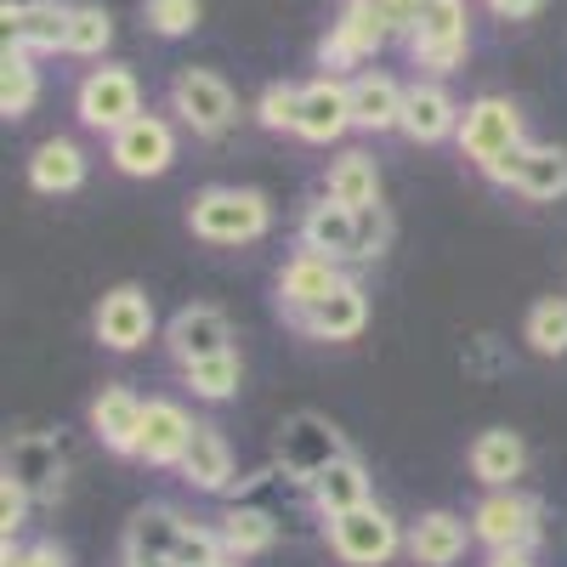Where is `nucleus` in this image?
I'll return each mask as SVG.
<instances>
[{"label": "nucleus", "mask_w": 567, "mask_h": 567, "mask_svg": "<svg viewBox=\"0 0 567 567\" xmlns=\"http://www.w3.org/2000/svg\"><path fill=\"white\" fill-rule=\"evenodd\" d=\"M523 341H528L539 358H567V296H545V301L528 307Z\"/></svg>", "instance_id": "nucleus-34"}, {"label": "nucleus", "mask_w": 567, "mask_h": 567, "mask_svg": "<svg viewBox=\"0 0 567 567\" xmlns=\"http://www.w3.org/2000/svg\"><path fill=\"white\" fill-rule=\"evenodd\" d=\"M0 29L18 52H63L69 40V0H7Z\"/></svg>", "instance_id": "nucleus-14"}, {"label": "nucleus", "mask_w": 567, "mask_h": 567, "mask_svg": "<svg viewBox=\"0 0 567 567\" xmlns=\"http://www.w3.org/2000/svg\"><path fill=\"white\" fill-rule=\"evenodd\" d=\"M182 381L199 403H227L245 386V363H239V352H216V358H199V363H182Z\"/></svg>", "instance_id": "nucleus-32"}, {"label": "nucleus", "mask_w": 567, "mask_h": 567, "mask_svg": "<svg viewBox=\"0 0 567 567\" xmlns=\"http://www.w3.org/2000/svg\"><path fill=\"white\" fill-rule=\"evenodd\" d=\"M296 120H301V85L272 80L261 97H256V125H261V131H290V136H296Z\"/></svg>", "instance_id": "nucleus-36"}, {"label": "nucleus", "mask_w": 567, "mask_h": 567, "mask_svg": "<svg viewBox=\"0 0 567 567\" xmlns=\"http://www.w3.org/2000/svg\"><path fill=\"white\" fill-rule=\"evenodd\" d=\"M109 159L120 176H136V182H148V176H165L176 165V131L165 114H136L125 131L109 136Z\"/></svg>", "instance_id": "nucleus-10"}, {"label": "nucleus", "mask_w": 567, "mask_h": 567, "mask_svg": "<svg viewBox=\"0 0 567 567\" xmlns=\"http://www.w3.org/2000/svg\"><path fill=\"white\" fill-rule=\"evenodd\" d=\"M460 154L471 159V165H494L499 154H511V148H523V109H516L511 97H477V103H465V114H460Z\"/></svg>", "instance_id": "nucleus-8"}, {"label": "nucleus", "mask_w": 567, "mask_h": 567, "mask_svg": "<svg viewBox=\"0 0 567 567\" xmlns=\"http://www.w3.org/2000/svg\"><path fill=\"white\" fill-rule=\"evenodd\" d=\"M471 539H477V534H471V523H465V516H454V511H420L414 523H409V556H414V567H454Z\"/></svg>", "instance_id": "nucleus-20"}, {"label": "nucleus", "mask_w": 567, "mask_h": 567, "mask_svg": "<svg viewBox=\"0 0 567 567\" xmlns=\"http://www.w3.org/2000/svg\"><path fill=\"white\" fill-rule=\"evenodd\" d=\"M29 488L23 483H12V477H0V534H7V545L23 534V523H29Z\"/></svg>", "instance_id": "nucleus-41"}, {"label": "nucleus", "mask_w": 567, "mask_h": 567, "mask_svg": "<svg viewBox=\"0 0 567 567\" xmlns=\"http://www.w3.org/2000/svg\"><path fill=\"white\" fill-rule=\"evenodd\" d=\"M216 534H221L227 556L250 561V556H267V550L278 545V516L261 511V505H233V511H221Z\"/></svg>", "instance_id": "nucleus-30"}, {"label": "nucleus", "mask_w": 567, "mask_h": 567, "mask_svg": "<svg viewBox=\"0 0 567 567\" xmlns=\"http://www.w3.org/2000/svg\"><path fill=\"white\" fill-rule=\"evenodd\" d=\"M142 18H148L154 34L182 40V34H194V29H199L205 7H199V0H142Z\"/></svg>", "instance_id": "nucleus-37"}, {"label": "nucleus", "mask_w": 567, "mask_h": 567, "mask_svg": "<svg viewBox=\"0 0 567 567\" xmlns=\"http://www.w3.org/2000/svg\"><path fill=\"white\" fill-rule=\"evenodd\" d=\"M539 7H545V0H488V12H494V18H511V23L534 18Z\"/></svg>", "instance_id": "nucleus-43"}, {"label": "nucleus", "mask_w": 567, "mask_h": 567, "mask_svg": "<svg viewBox=\"0 0 567 567\" xmlns=\"http://www.w3.org/2000/svg\"><path fill=\"white\" fill-rule=\"evenodd\" d=\"M182 483L194 488V494H227L233 488V443L221 437V425L199 420L194 425V443H187L182 454Z\"/></svg>", "instance_id": "nucleus-22"}, {"label": "nucleus", "mask_w": 567, "mask_h": 567, "mask_svg": "<svg viewBox=\"0 0 567 567\" xmlns=\"http://www.w3.org/2000/svg\"><path fill=\"white\" fill-rule=\"evenodd\" d=\"M221 567H245V561H239V556H227V561H221Z\"/></svg>", "instance_id": "nucleus-46"}, {"label": "nucleus", "mask_w": 567, "mask_h": 567, "mask_svg": "<svg viewBox=\"0 0 567 567\" xmlns=\"http://www.w3.org/2000/svg\"><path fill=\"white\" fill-rule=\"evenodd\" d=\"M187 227H194V239H205V245L239 250V245L267 239L272 205L256 187H205V194H194V205H187Z\"/></svg>", "instance_id": "nucleus-1"}, {"label": "nucleus", "mask_w": 567, "mask_h": 567, "mask_svg": "<svg viewBox=\"0 0 567 567\" xmlns=\"http://www.w3.org/2000/svg\"><path fill=\"white\" fill-rule=\"evenodd\" d=\"M171 114L194 136L216 142V136L233 131V120H239V97H233V85L216 69H182L171 80Z\"/></svg>", "instance_id": "nucleus-5"}, {"label": "nucleus", "mask_w": 567, "mask_h": 567, "mask_svg": "<svg viewBox=\"0 0 567 567\" xmlns=\"http://www.w3.org/2000/svg\"><path fill=\"white\" fill-rule=\"evenodd\" d=\"M471 477H477L483 488H516L528 471V443L511 432V425H488V432L471 443Z\"/></svg>", "instance_id": "nucleus-25"}, {"label": "nucleus", "mask_w": 567, "mask_h": 567, "mask_svg": "<svg viewBox=\"0 0 567 567\" xmlns=\"http://www.w3.org/2000/svg\"><path fill=\"white\" fill-rule=\"evenodd\" d=\"M85 182V154L74 136H45L29 154V187L34 194H74Z\"/></svg>", "instance_id": "nucleus-28"}, {"label": "nucleus", "mask_w": 567, "mask_h": 567, "mask_svg": "<svg viewBox=\"0 0 567 567\" xmlns=\"http://www.w3.org/2000/svg\"><path fill=\"white\" fill-rule=\"evenodd\" d=\"M194 414H187L176 398H148V414H142V443H136V460L154 465V471H171L182 465L187 443H194Z\"/></svg>", "instance_id": "nucleus-15"}, {"label": "nucleus", "mask_w": 567, "mask_h": 567, "mask_svg": "<svg viewBox=\"0 0 567 567\" xmlns=\"http://www.w3.org/2000/svg\"><path fill=\"white\" fill-rule=\"evenodd\" d=\"M301 250L312 256H329V261H358V210L336 205V199H318L301 210V227H296Z\"/></svg>", "instance_id": "nucleus-18"}, {"label": "nucleus", "mask_w": 567, "mask_h": 567, "mask_svg": "<svg viewBox=\"0 0 567 567\" xmlns=\"http://www.w3.org/2000/svg\"><path fill=\"white\" fill-rule=\"evenodd\" d=\"M403 97H409V85H398L392 74H358L352 80V125L358 131H398L403 125Z\"/></svg>", "instance_id": "nucleus-27"}, {"label": "nucleus", "mask_w": 567, "mask_h": 567, "mask_svg": "<svg viewBox=\"0 0 567 567\" xmlns=\"http://www.w3.org/2000/svg\"><path fill=\"white\" fill-rule=\"evenodd\" d=\"M460 103L449 97V85L443 80H414L409 85V97H403V136L409 142H425V148H432V142H443V136H460Z\"/></svg>", "instance_id": "nucleus-17"}, {"label": "nucleus", "mask_w": 567, "mask_h": 567, "mask_svg": "<svg viewBox=\"0 0 567 567\" xmlns=\"http://www.w3.org/2000/svg\"><path fill=\"white\" fill-rule=\"evenodd\" d=\"M7 477L23 483L34 505L58 499V494H63V477H69L63 443H58V437H45V432H23V437H12V449H7Z\"/></svg>", "instance_id": "nucleus-12"}, {"label": "nucleus", "mask_w": 567, "mask_h": 567, "mask_svg": "<svg viewBox=\"0 0 567 567\" xmlns=\"http://www.w3.org/2000/svg\"><path fill=\"white\" fill-rule=\"evenodd\" d=\"M347 437H341V425H329L323 414L301 409L278 425V465H284V477H296L301 488L318 477V471H329L336 460H347Z\"/></svg>", "instance_id": "nucleus-6"}, {"label": "nucleus", "mask_w": 567, "mask_h": 567, "mask_svg": "<svg viewBox=\"0 0 567 567\" xmlns=\"http://www.w3.org/2000/svg\"><path fill=\"white\" fill-rule=\"evenodd\" d=\"M142 114V85L125 63H103V69H91L80 85H74V120L85 131H97V136H114L125 131L131 120Z\"/></svg>", "instance_id": "nucleus-4"}, {"label": "nucleus", "mask_w": 567, "mask_h": 567, "mask_svg": "<svg viewBox=\"0 0 567 567\" xmlns=\"http://www.w3.org/2000/svg\"><path fill=\"white\" fill-rule=\"evenodd\" d=\"M471 52V18L465 0H425L414 29H409V58L425 74H454Z\"/></svg>", "instance_id": "nucleus-3"}, {"label": "nucleus", "mask_w": 567, "mask_h": 567, "mask_svg": "<svg viewBox=\"0 0 567 567\" xmlns=\"http://www.w3.org/2000/svg\"><path fill=\"white\" fill-rule=\"evenodd\" d=\"M516 194L534 205H556L567 199V148H545V142H528L523 176H516Z\"/></svg>", "instance_id": "nucleus-31"}, {"label": "nucleus", "mask_w": 567, "mask_h": 567, "mask_svg": "<svg viewBox=\"0 0 567 567\" xmlns=\"http://www.w3.org/2000/svg\"><path fill=\"white\" fill-rule=\"evenodd\" d=\"M352 125V80H336V74H318L312 85H301V120H296V136L301 142H341Z\"/></svg>", "instance_id": "nucleus-11"}, {"label": "nucleus", "mask_w": 567, "mask_h": 567, "mask_svg": "<svg viewBox=\"0 0 567 567\" xmlns=\"http://www.w3.org/2000/svg\"><path fill=\"white\" fill-rule=\"evenodd\" d=\"M352 7H363L374 23H381L392 40L403 34L409 40V29H414V18H420V7H425V0H352Z\"/></svg>", "instance_id": "nucleus-40"}, {"label": "nucleus", "mask_w": 567, "mask_h": 567, "mask_svg": "<svg viewBox=\"0 0 567 567\" xmlns=\"http://www.w3.org/2000/svg\"><path fill=\"white\" fill-rule=\"evenodd\" d=\"M392 45V34L374 23L363 7H352L347 0V12H341V23L323 34V45H318V63L336 74V69H352V63H363V58H374V52H386Z\"/></svg>", "instance_id": "nucleus-23"}, {"label": "nucleus", "mask_w": 567, "mask_h": 567, "mask_svg": "<svg viewBox=\"0 0 567 567\" xmlns=\"http://www.w3.org/2000/svg\"><path fill=\"white\" fill-rule=\"evenodd\" d=\"M165 352L182 363H199V358H216V352H233V323L221 307H182L171 323H165Z\"/></svg>", "instance_id": "nucleus-16"}, {"label": "nucleus", "mask_w": 567, "mask_h": 567, "mask_svg": "<svg viewBox=\"0 0 567 567\" xmlns=\"http://www.w3.org/2000/svg\"><path fill=\"white\" fill-rule=\"evenodd\" d=\"M114 45V18L109 7H69V40H63V52L69 58H103Z\"/></svg>", "instance_id": "nucleus-35"}, {"label": "nucleus", "mask_w": 567, "mask_h": 567, "mask_svg": "<svg viewBox=\"0 0 567 567\" xmlns=\"http://www.w3.org/2000/svg\"><path fill=\"white\" fill-rule=\"evenodd\" d=\"M182 528H187V516H176L171 505H142L125 523V561H165L171 567Z\"/></svg>", "instance_id": "nucleus-26"}, {"label": "nucleus", "mask_w": 567, "mask_h": 567, "mask_svg": "<svg viewBox=\"0 0 567 567\" xmlns=\"http://www.w3.org/2000/svg\"><path fill=\"white\" fill-rule=\"evenodd\" d=\"M323 199H336L347 210L381 205V165H374L363 148H347L341 159H329V171H323Z\"/></svg>", "instance_id": "nucleus-29"}, {"label": "nucleus", "mask_w": 567, "mask_h": 567, "mask_svg": "<svg viewBox=\"0 0 567 567\" xmlns=\"http://www.w3.org/2000/svg\"><path fill=\"white\" fill-rule=\"evenodd\" d=\"M227 561V545L216 528H199V523H187L182 528V545L171 556V567H221Z\"/></svg>", "instance_id": "nucleus-38"}, {"label": "nucleus", "mask_w": 567, "mask_h": 567, "mask_svg": "<svg viewBox=\"0 0 567 567\" xmlns=\"http://www.w3.org/2000/svg\"><path fill=\"white\" fill-rule=\"evenodd\" d=\"M488 567H534V556H528V550H494Z\"/></svg>", "instance_id": "nucleus-44"}, {"label": "nucleus", "mask_w": 567, "mask_h": 567, "mask_svg": "<svg viewBox=\"0 0 567 567\" xmlns=\"http://www.w3.org/2000/svg\"><path fill=\"white\" fill-rule=\"evenodd\" d=\"M142 414H148V403H142L131 386H103L97 398H91V432H97V443L109 454H136L142 443Z\"/></svg>", "instance_id": "nucleus-19"}, {"label": "nucleus", "mask_w": 567, "mask_h": 567, "mask_svg": "<svg viewBox=\"0 0 567 567\" xmlns=\"http://www.w3.org/2000/svg\"><path fill=\"white\" fill-rule=\"evenodd\" d=\"M91 329H97V341L109 352H142L159 329L154 296L142 290V284H114V290L97 301V312H91Z\"/></svg>", "instance_id": "nucleus-9"}, {"label": "nucleus", "mask_w": 567, "mask_h": 567, "mask_svg": "<svg viewBox=\"0 0 567 567\" xmlns=\"http://www.w3.org/2000/svg\"><path fill=\"white\" fill-rule=\"evenodd\" d=\"M290 323L301 329V336H312V341H358L363 323H369V296H363L358 278H347L329 301H318L312 312H301Z\"/></svg>", "instance_id": "nucleus-21"}, {"label": "nucleus", "mask_w": 567, "mask_h": 567, "mask_svg": "<svg viewBox=\"0 0 567 567\" xmlns=\"http://www.w3.org/2000/svg\"><path fill=\"white\" fill-rule=\"evenodd\" d=\"M307 499H312V511L323 516V523H336V516H347V511L369 505V499H374V483H369V465H363L358 454L336 460V465H329V471H318V477L307 483Z\"/></svg>", "instance_id": "nucleus-24"}, {"label": "nucleus", "mask_w": 567, "mask_h": 567, "mask_svg": "<svg viewBox=\"0 0 567 567\" xmlns=\"http://www.w3.org/2000/svg\"><path fill=\"white\" fill-rule=\"evenodd\" d=\"M386 245H392V216H386V205H363V210H358V261L386 256Z\"/></svg>", "instance_id": "nucleus-39"}, {"label": "nucleus", "mask_w": 567, "mask_h": 567, "mask_svg": "<svg viewBox=\"0 0 567 567\" xmlns=\"http://www.w3.org/2000/svg\"><path fill=\"white\" fill-rule=\"evenodd\" d=\"M125 567H165V561H125Z\"/></svg>", "instance_id": "nucleus-45"}, {"label": "nucleus", "mask_w": 567, "mask_h": 567, "mask_svg": "<svg viewBox=\"0 0 567 567\" xmlns=\"http://www.w3.org/2000/svg\"><path fill=\"white\" fill-rule=\"evenodd\" d=\"M539 499L523 494V488H488L477 499V511H471V534H477V545L494 550H534L539 539Z\"/></svg>", "instance_id": "nucleus-7"}, {"label": "nucleus", "mask_w": 567, "mask_h": 567, "mask_svg": "<svg viewBox=\"0 0 567 567\" xmlns=\"http://www.w3.org/2000/svg\"><path fill=\"white\" fill-rule=\"evenodd\" d=\"M34 103H40L34 52H18V45H7V52H0V114H7V120H23Z\"/></svg>", "instance_id": "nucleus-33"}, {"label": "nucleus", "mask_w": 567, "mask_h": 567, "mask_svg": "<svg viewBox=\"0 0 567 567\" xmlns=\"http://www.w3.org/2000/svg\"><path fill=\"white\" fill-rule=\"evenodd\" d=\"M341 284H347L341 261L312 256V250H296L290 261L278 267V307H284V318H301V312H312L318 301L336 296Z\"/></svg>", "instance_id": "nucleus-13"}, {"label": "nucleus", "mask_w": 567, "mask_h": 567, "mask_svg": "<svg viewBox=\"0 0 567 567\" xmlns=\"http://www.w3.org/2000/svg\"><path fill=\"white\" fill-rule=\"evenodd\" d=\"M329 550H336L347 567H386L398 550H409V528L386 505L369 499V505H358V511L329 523Z\"/></svg>", "instance_id": "nucleus-2"}, {"label": "nucleus", "mask_w": 567, "mask_h": 567, "mask_svg": "<svg viewBox=\"0 0 567 567\" xmlns=\"http://www.w3.org/2000/svg\"><path fill=\"white\" fill-rule=\"evenodd\" d=\"M0 567H69V550L52 545V539H40V545H7Z\"/></svg>", "instance_id": "nucleus-42"}]
</instances>
